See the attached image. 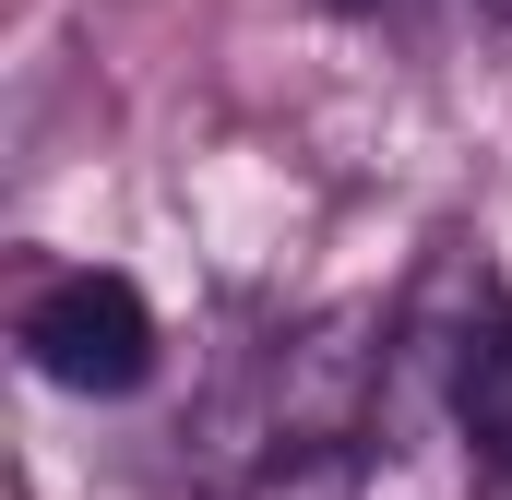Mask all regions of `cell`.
<instances>
[{"instance_id":"277c9868","label":"cell","mask_w":512,"mask_h":500,"mask_svg":"<svg viewBox=\"0 0 512 500\" xmlns=\"http://www.w3.org/2000/svg\"><path fill=\"white\" fill-rule=\"evenodd\" d=\"M453 417H465L477 465H501V477H512V310L465 346V370H453Z\"/></svg>"},{"instance_id":"5b68a950","label":"cell","mask_w":512,"mask_h":500,"mask_svg":"<svg viewBox=\"0 0 512 500\" xmlns=\"http://www.w3.org/2000/svg\"><path fill=\"white\" fill-rule=\"evenodd\" d=\"M322 12H358V24H393V12H417V0H322Z\"/></svg>"},{"instance_id":"3957f363","label":"cell","mask_w":512,"mask_h":500,"mask_svg":"<svg viewBox=\"0 0 512 500\" xmlns=\"http://www.w3.org/2000/svg\"><path fill=\"white\" fill-rule=\"evenodd\" d=\"M358 429H274V453H262V477L239 500H358Z\"/></svg>"},{"instance_id":"7a4b0ae2","label":"cell","mask_w":512,"mask_h":500,"mask_svg":"<svg viewBox=\"0 0 512 500\" xmlns=\"http://www.w3.org/2000/svg\"><path fill=\"white\" fill-rule=\"evenodd\" d=\"M382 310H322L286 358H274V429H358L370 393H382Z\"/></svg>"},{"instance_id":"8992f818","label":"cell","mask_w":512,"mask_h":500,"mask_svg":"<svg viewBox=\"0 0 512 500\" xmlns=\"http://www.w3.org/2000/svg\"><path fill=\"white\" fill-rule=\"evenodd\" d=\"M489 12H501V24H512V0H489Z\"/></svg>"},{"instance_id":"6da1fadb","label":"cell","mask_w":512,"mask_h":500,"mask_svg":"<svg viewBox=\"0 0 512 500\" xmlns=\"http://www.w3.org/2000/svg\"><path fill=\"white\" fill-rule=\"evenodd\" d=\"M24 358H36V381H60V393H131V381L155 370V298L131 274L72 262V274H48L24 298Z\"/></svg>"}]
</instances>
